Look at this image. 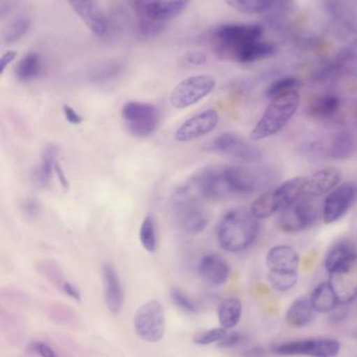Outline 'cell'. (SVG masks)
Instances as JSON below:
<instances>
[{
  "instance_id": "6da1fadb",
  "label": "cell",
  "mask_w": 357,
  "mask_h": 357,
  "mask_svg": "<svg viewBox=\"0 0 357 357\" xmlns=\"http://www.w3.org/2000/svg\"><path fill=\"white\" fill-rule=\"evenodd\" d=\"M260 220L245 208L228 210L217 226V239L220 247L231 253H241L249 250L257 241Z\"/></svg>"
},
{
  "instance_id": "7a4b0ae2",
  "label": "cell",
  "mask_w": 357,
  "mask_h": 357,
  "mask_svg": "<svg viewBox=\"0 0 357 357\" xmlns=\"http://www.w3.org/2000/svg\"><path fill=\"white\" fill-rule=\"evenodd\" d=\"M300 102V91L289 92L272 98L259 121L249 133V139L261 142L280 133L295 116Z\"/></svg>"
},
{
  "instance_id": "3957f363",
  "label": "cell",
  "mask_w": 357,
  "mask_h": 357,
  "mask_svg": "<svg viewBox=\"0 0 357 357\" xmlns=\"http://www.w3.org/2000/svg\"><path fill=\"white\" fill-rule=\"evenodd\" d=\"M201 199L189 183L177 187L172 195V209L176 222L190 234H199L209 224V214L201 205Z\"/></svg>"
},
{
  "instance_id": "277c9868",
  "label": "cell",
  "mask_w": 357,
  "mask_h": 357,
  "mask_svg": "<svg viewBox=\"0 0 357 357\" xmlns=\"http://www.w3.org/2000/svg\"><path fill=\"white\" fill-rule=\"evenodd\" d=\"M323 218V201L321 197L304 195L277 218V226L285 233H299L312 228Z\"/></svg>"
},
{
  "instance_id": "5b68a950",
  "label": "cell",
  "mask_w": 357,
  "mask_h": 357,
  "mask_svg": "<svg viewBox=\"0 0 357 357\" xmlns=\"http://www.w3.org/2000/svg\"><path fill=\"white\" fill-rule=\"evenodd\" d=\"M226 186L233 195H247L270 185L272 177L268 169H252L242 165L222 167Z\"/></svg>"
},
{
  "instance_id": "8992f818",
  "label": "cell",
  "mask_w": 357,
  "mask_h": 357,
  "mask_svg": "<svg viewBox=\"0 0 357 357\" xmlns=\"http://www.w3.org/2000/svg\"><path fill=\"white\" fill-rule=\"evenodd\" d=\"M121 114L128 131L136 137H150L159 128V109L149 102L130 100L122 107Z\"/></svg>"
},
{
  "instance_id": "52a82bcc",
  "label": "cell",
  "mask_w": 357,
  "mask_h": 357,
  "mask_svg": "<svg viewBox=\"0 0 357 357\" xmlns=\"http://www.w3.org/2000/svg\"><path fill=\"white\" fill-rule=\"evenodd\" d=\"M216 79L212 75H198L180 82L170 96V102L176 109H186L201 102L212 93Z\"/></svg>"
},
{
  "instance_id": "ba28073f",
  "label": "cell",
  "mask_w": 357,
  "mask_h": 357,
  "mask_svg": "<svg viewBox=\"0 0 357 357\" xmlns=\"http://www.w3.org/2000/svg\"><path fill=\"white\" fill-rule=\"evenodd\" d=\"M134 327L140 339L156 343L163 339L166 331L165 310L163 304L151 300L143 304L134 317Z\"/></svg>"
},
{
  "instance_id": "9c48e42d",
  "label": "cell",
  "mask_w": 357,
  "mask_h": 357,
  "mask_svg": "<svg viewBox=\"0 0 357 357\" xmlns=\"http://www.w3.org/2000/svg\"><path fill=\"white\" fill-rule=\"evenodd\" d=\"M219 50L226 56L237 48L258 41L262 36V29L258 24L249 23H226L220 25L214 31Z\"/></svg>"
},
{
  "instance_id": "30bf717a",
  "label": "cell",
  "mask_w": 357,
  "mask_h": 357,
  "mask_svg": "<svg viewBox=\"0 0 357 357\" xmlns=\"http://www.w3.org/2000/svg\"><path fill=\"white\" fill-rule=\"evenodd\" d=\"M357 201V183L346 182L339 185L323 201V222L335 224L341 220Z\"/></svg>"
},
{
  "instance_id": "8fae6325",
  "label": "cell",
  "mask_w": 357,
  "mask_h": 357,
  "mask_svg": "<svg viewBox=\"0 0 357 357\" xmlns=\"http://www.w3.org/2000/svg\"><path fill=\"white\" fill-rule=\"evenodd\" d=\"M140 18L166 21L182 15L192 0H127Z\"/></svg>"
},
{
  "instance_id": "7c38bea8",
  "label": "cell",
  "mask_w": 357,
  "mask_h": 357,
  "mask_svg": "<svg viewBox=\"0 0 357 357\" xmlns=\"http://www.w3.org/2000/svg\"><path fill=\"white\" fill-rule=\"evenodd\" d=\"M188 183L201 199L221 201L232 197L222 175V167L201 169L192 176Z\"/></svg>"
},
{
  "instance_id": "4fadbf2b",
  "label": "cell",
  "mask_w": 357,
  "mask_h": 357,
  "mask_svg": "<svg viewBox=\"0 0 357 357\" xmlns=\"http://www.w3.org/2000/svg\"><path fill=\"white\" fill-rule=\"evenodd\" d=\"M341 344L337 340L312 339L281 344L274 349L279 356H306L335 357L340 354Z\"/></svg>"
},
{
  "instance_id": "5bb4252c",
  "label": "cell",
  "mask_w": 357,
  "mask_h": 357,
  "mask_svg": "<svg viewBox=\"0 0 357 357\" xmlns=\"http://www.w3.org/2000/svg\"><path fill=\"white\" fill-rule=\"evenodd\" d=\"M212 149L215 152L245 163H255L261 160L259 149L252 146L245 138L235 133L220 134L212 142Z\"/></svg>"
},
{
  "instance_id": "9a60e30c",
  "label": "cell",
  "mask_w": 357,
  "mask_h": 357,
  "mask_svg": "<svg viewBox=\"0 0 357 357\" xmlns=\"http://www.w3.org/2000/svg\"><path fill=\"white\" fill-rule=\"evenodd\" d=\"M220 116L214 109L203 111L187 119L176 131L175 139L180 142H192L211 133L219 123Z\"/></svg>"
},
{
  "instance_id": "2e32d148",
  "label": "cell",
  "mask_w": 357,
  "mask_h": 357,
  "mask_svg": "<svg viewBox=\"0 0 357 357\" xmlns=\"http://www.w3.org/2000/svg\"><path fill=\"white\" fill-rule=\"evenodd\" d=\"M329 282L339 297L340 303L357 299V253L343 266L329 274Z\"/></svg>"
},
{
  "instance_id": "e0dca14e",
  "label": "cell",
  "mask_w": 357,
  "mask_h": 357,
  "mask_svg": "<svg viewBox=\"0 0 357 357\" xmlns=\"http://www.w3.org/2000/svg\"><path fill=\"white\" fill-rule=\"evenodd\" d=\"M84 24L98 37L106 35L108 23L96 0H67Z\"/></svg>"
},
{
  "instance_id": "ac0fdd59",
  "label": "cell",
  "mask_w": 357,
  "mask_h": 357,
  "mask_svg": "<svg viewBox=\"0 0 357 357\" xmlns=\"http://www.w3.org/2000/svg\"><path fill=\"white\" fill-rule=\"evenodd\" d=\"M265 264L268 272L298 273L300 266L299 252L291 245H275L266 254Z\"/></svg>"
},
{
  "instance_id": "d6986e66",
  "label": "cell",
  "mask_w": 357,
  "mask_h": 357,
  "mask_svg": "<svg viewBox=\"0 0 357 357\" xmlns=\"http://www.w3.org/2000/svg\"><path fill=\"white\" fill-rule=\"evenodd\" d=\"M308 178L295 177L283 182L280 186L272 190V199L277 213L284 211L289 206L301 199L306 193Z\"/></svg>"
},
{
  "instance_id": "ffe728a7",
  "label": "cell",
  "mask_w": 357,
  "mask_h": 357,
  "mask_svg": "<svg viewBox=\"0 0 357 357\" xmlns=\"http://www.w3.org/2000/svg\"><path fill=\"white\" fill-rule=\"evenodd\" d=\"M103 289L105 303L113 314H119L123 307L124 293L119 273L110 264H105L102 268Z\"/></svg>"
},
{
  "instance_id": "44dd1931",
  "label": "cell",
  "mask_w": 357,
  "mask_h": 357,
  "mask_svg": "<svg viewBox=\"0 0 357 357\" xmlns=\"http://www.w3.org/2000/svg\"><path fill=\"white\" fill-rule=\"evenodd\" d=\"M198 273L203 280L212 285H222L230 277L228 261L218 254H207L198 264Z\"/></svg>"
},
{
  "instance_id": "7402d4cb",
  "label": "cell",
  "mask_w": 357,
  "mask_h": 357,
  "mask_svg": "<svg viewBox=\"0 0 357 357\" xmlns=\"http://www.w3.org/2000/svg\"><path fill=\"white\" fill-rule=\"evenodd\" d=\"M343 174L337 167H325L314 173L312 178H308L306 195L322 197L328 195L329 192L341 185Z\"/></svg>"
},
{
  "instance_id": "603a6c76",
  "label": "cell",
  "mask_w": 357,
  "mask_h": 357,
  "mask_svg": "<svg viewBox=\"0 0 357 357\" xmlns=\"http://www.w3.org/2000/svg\"><path fill=\"white\" fill-rule=\"evenodd\" d=\"M342 102L339 96L324 93L310 100L306 113L316 119H329L341 111Z\"/></svg>"
},
{
  "instance_id": "cb8c5ba5",
  "label": "cell",
  "mask_w": 357,
  "mask_h": 357,
  "mask_svg": "<svg viewBox=\"0 0 357 357\" xmlns=\"http://www.w3.org/2000/svg\"><path fill=\"white\" fill-rule=\"evenodd\" d=\"M275 52L276 48L272 44L258 40L237 48L234 52H231L228 56L239 63H253L268 58L274 54Z\"/></svg>"
},
{
  "instance_id": "d4e9b609",
  "label": "cell",
  "mask_w": 357,
  "mask_h": 357,
  "mask_svg": "<svg viewBox=\"0 0 357 357\" xmlns=\"http://www.w3.org/2000/svg\"><path fill=\"white\" fill-rule=\"evenodd\" d=\"M356 151V139L349 131L337 132L327 146L326 155L335 160H346L354 156Z\"/></svg>"
},
{
  "instance_id": "484cf974",
  "label": "cell",
  "mask_w": 357,
  "mask_h": 357,
  "mask_svg": "<svg viewBox=\"0 0 357 357\" xmlns=\"http://www.w3.org/2000/svg\"><path fill=\"white\" fill-rule=\"evenodd\" d=\"M312 308L320 314H328L339 305L340 300L329 281L320 283L310 297Z\"/></svg>"
},
{
  "instance_id": "4316f807",
  "label": "cell",
  "mask_w": 357,
  "mask_h": 357,
  "mask_svg": "<svg viewBox=\"0 0 357 357\" xmlns=\"http://www.w3.org/2000/svg\"><path fill=\"white\" fill-rule=\"evenodd\" d=\"M228 6L245 14H264L286 6L289 0H224Z\"/></svg>"
},
{
  "instance_id": "83f0119b",
  "label": "cell",
  "mask_w": 357,
  "mask_h": 357,
  "mask_svg": "<svg viewBox=\"0 0 357 357\" xmlns=\"http://www.w3.org/2000/svg\"><path fill=\"white\" fill-rule=\"evenodd\" d=\"M59 149L48 144L42 153L41 162L36 169V181L40 186H48L54 175V165L58 162Z\"/></svg>"
},
{
  "instance_id": "f1b7e54d",
  "label": "cell",
  "mask_w": 357,
  "mask_h": 357,
  "mask_svg": "<svg viewBox=\"0 0 357 357\" xmlns=\"http://www.w3.org/2000/svg\"><path fill=\"white\" fill-rule=\"evenodd\" d=\"M314 312L310 299L301 298V299L296 300L287 310V323L296 328L307 326L312 322Z\"/></svg>"
},
{
  "instance_id": "f546056e",
  "label": "cell",
  "mask_w": 357,
  "mask_h": 357,
  "mask_svg": "<svg viewBox=\"0 0 357 357\" xmlns=\"http://www.w3.org/2000/svg\"><path fill=\"white\" fill-rule=\"evenodd\" d=\"M42 66L43 64L41 56L38 52H31L19 61L15 75L18 81L27 83L37 79L41 75Z\"/></svg>"
},
{
  "instance_id": "4dcf8cb0",
  "label": "cell",
  "mask_w": 357,
  "mask_h": 357,
  "mask_svg": "<svg viewBox=\"0 0 357 357\" xmlns=\"http://www.w3.org/2000/svg\"><path fill=\"white\" fill-rule=\"evenodd\" d=\"M357 252L349 243H340L330 248L324 260V266L328 274L339 270L346 262L349 261Z\"/></svg>"
},
{
  "instance_id": "1f68e13d",
  "label": "cell",
  "mask_w": 357,
  "mask_h": 357,
  "mask_svg": "<svg viewBox=\"0 0 357 357\" xmlns=\"http://www.w3.org/2000/svg\"><path fill=\"white\" fill-rule=\"evenodd\" d=\"M242 314V304L237 298H228L222 302L218 312L219 322L221 327L228 329L234 328L241 319Z\"/></svg>"
},
{
  "instance_id": "d6a6232c",
  "label": "cell",
  "mask_w": 357,
  "mask_h": 357,
  "mask_svg": "<svg viewBox=\"0 0 357 357\" xmlns=\"http://www.w3.org/2000/svg\"><path fill=\"white\" fill-rule=\"evenodd\" d=\"M249 211L257 220H268L277 213L276 207H275L274 199H272V191L260 195L255 201L252 203Z\"/></svg>"
},
{
  "instance_id": "836d02e7",
  "label": "cell",
  "mask_w": 357,
  "mask_h": 357,
  "mask_svg": "<svg viewBox=\"0 0 357 357\" xmlns=\"http://www.w3.org/2000/svg\"><path fill=\"white\" fill-rule=\"evenodd\" d=\"M140 241L144 249L149 253H154L157 250L156 225L152 215H147L140 227Z\"/></svg>"
},
{
  "instance_id": "e575fe53",
  "label": "cell",
  "mask_w": 357,
  "mask_h": 357,
  "mask_svg": "<svg viewBox=\"0 0 357 357\" xmlns=\"http://www.w3.org/2000/svg\"><path fill=\"white\" fill-rule=\"evenodd\" d=\"M301 82L295 77H284L277 81L272 82L268 86L266 90V96L270 100L277 98V96H283V94L289 93L293 91H300L301 88Z\"/></svg>"
},
{
  "instance_id": "d590c367",
  "label": "cell",
  "mask_w": 357,
  "mask_h": 357,
  "mask_svg": "<svg viewBox=\"0 0 357 357\" xmlns=\"http://www.w3.org/2000/svg\"><path fill=\"white\" fill-rule=\"evenodd\" d=\"M31 19L29 17H19L6 27L3 33V40L6 43H14L23 37L31 27Z\"/></svg>"
},
{
  "instance_id": "8d00e7d4",
  "label": "cell",
  "mask_w": 357,
  "mask_h": 357,
  "mask_svg": "<svg viewBox=\"0 0 357 357\" xmlns=\"http://www.w3.org/2000/svg\"><path fill=\"white\" fill-rule=\"evenodd\" d=\"M268 281L276 291H287L297 284L298 273L268 272Z\"/></svg>"
},
{
  "instance_id": "74e56055",
  "label": "cell",
  "mask_w": 357,
  "mask_h": 357,
  "mask_svg": "<svg viewBox=\"0 0 357 357\" xmlns=\"http://www.w3.org/2000/svg\"><path fill=\"white\" fill-rule=\"evenodd\" d=\"M163 29H165V23L163 21L148 18H140L138 21V33L143 39H152L159 36Z\"/></svg>"
},
{
  "instance_id": "f35d334b",
  "label": "cell",
  "mask_w": 357,
  "mask_h": 357,
  "mask_svg": "<svg viewBox=\"0 0 357 357\" xmlns=\"http://www.w3.org/2000/svg\"><path fill=\"white\" fill-rule=\"evenodd\" d=\"M170 297L175 306H177L182 312H187V314H196L198 312V307L195 302L180 289H171Z\"/></svg>"
},
{
  "instance_id": "ab89813d",
  "label": "cell",
  "mask_w": 357,
  "mask_h": 357,
  "mask_svg": "<svg viewBox=\"0 0 357 357\" xmlns=\"http://www.w3.org/2000/svg\"><path fill=\"white\" fill-rule=\"evenodd\" d=\"M228 335L226 329L224 327L214 328L211 331H205L195 337L194 342L198 345H210V344L219 343Z\"/></svg>"
},
{
  "instance_id": "60d3db41",
  "label": "cell",
  "mask_w": 357,
  "mask_h": 357,
  "mask_svg": "<svg viewBox=\"0 0 357 357\" xmlns=\"http://www.w3.org/2000/svg\"><path fill=\"white\" fill-rule=\"evenodd\" d=\"M21 211L27 216V218H35L36 216L39 215L41 212V206L39 202L36 199H25L21 204Z\"/></svg>"
},
{
  "instance_id": "b9f144b4",
  "label": "cell",
  "mask_w": 357,
  "mask_h": 357,
  "mask_svg": "<svg viewBox=\"0 0 357 357\" xmlns=\"http://www.w3.org/2000/svg\"><path fill=\"white\" fill-rule=\"evenodd\" d=\"M31 350L40 357H57L54 350L43 342H34L31 343Z\"/></svg>"
},
{
  "instance_id": "7bdbcfd3",
  "label": "cell",
  "mask_w": 357,
  "mask_h": 357,
  "mask_svg": "<svg viewBox=\"0 0 357 357\" xmlns=\"http://www.w3.org/2000/svg\"><path fill=\"white\" fill-rule=\"evenodd\" d=\"M207 54L201 52H189L184 56V62L189 65H194V66H199V65L205 64L207 62Z\"/></svg>"
},
{
  "instance_id": "ee69618b",
  "label": "cell",
  "mask_w": 357,
  "mask_h": 357,
  "mask_svg": "<svg viewBox=\"0 0 357 357\" xmlns=\"http://www.w3.org/2000/svg\"><path fill=\"white\" fill-rule=\"evenodd\" d=\"M63 114H64L65 119L71 125H80L83 123V117L68 105L63 106Z\"/></svg>"
},
{
  "instance_id": "f6af8a7d",
  "label": "cell",
  "mask_w": 357,
  "mask_h": 357,
  "mask_svg": "<svg viewBox=\"0 0 357 357\" xmlns=\"http://www.w3.org/2000/svg\"><path fill=\"white\" fill-rule=\"evenodd\" d=\"M17 56H18V52L15 50H8L2 54L1 60H0V73L1 75L6 70V67L17 58Z\"/></svg>"
},
{
  "instance_id": "bcb514c9",
  "label": "cell",
  "mask_w": 357,
  "mask_h": 357,
  "mask_svg": "<svg viewBox=\"0 0 357 357\" xmlns=\"http://www.w3.org/2000/svg\"><path fill=\"white\" fill-rule=\"evenodd\" d=\"M63 291L66 294L68 297L71 299L75 300V301H80L81 300V294H80L79 289L77 287L71 282H64L62 285Z\"/></svg>"
},
{
  "instance_id": "7dc6e473",
  "label": "cell",
  "mask_w": 357,
  "mask_h": 357,
  "mask_svg": "<svg viewBox=\"0 0 357 357\" xmlns=\"http://www.w3.org/2000/svg\"><path fill=\"white\" fill-rule=\"evenodd\" d=\"M239 341H240V335L238 333H233L230 335L228 333L226 337L221 342H219V346L220 347L230 348L238 344Z\"/></svg>"
},
{
  "instance_id": "c3c4849f",
  "label": "cell",
  "mask_w": 357,
  "mask_h": 357,
  "mask_svg": "<svg viewBox=\"0 0 357 357\" xmlns=\"http://www.w3.org/2000/svg\"><path fill=\"white\" fill-rule=\"evenodd\" d=\"M54 175L58 178L59 182L62 185L63 188H68V180H67L66 175H65L64 171H63L62 167H61L59 161L56 163V165H54Z\"/></svg>"
},
{
  "instance_id": "681fc988",
  "label": "cell",
  "mask_w": 357,
  "mask_h": 357,
  "mask_svg": "<svg viewBox=\"0 0 357 357\" xmlns=\"http://www.w3.org/2000/svg\"><path fill=\"white\" fill-rule=\"evenodd\" d=\"M356 238H357V233H356Z\"/></svg>"
}]
</instances>
